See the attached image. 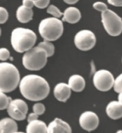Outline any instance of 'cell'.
Instances as JSON below:
<instances>
[{
  "instance_id": "15",
  "label": "cell",
  "mask_w": 122,
  "mask_h": 133,
  "mask_svg": "<svg viewBox=\"0 0 122 133\" xmlns=\"http://www.w3.org/2000/svg\"><path fill=\"white\" fill-rule=\"evenodd\" d=\"M0 132L15 133L18 132V126L15 119L13 118H3L0 121Z\"/></svg>"
},
{
  "instance_id": "33",
  "label": "cell",
  "mask_w": 122,
  "mask_h": 133,
  "mask_svg": "<svg viewBox=\"0 0 122 133\" xmlns=\"http://www.w3.org/2000/svg\"><path fill=\"white\" fill-rule=\"evenodd\" d=\"M33 1H34V2H36V1H38V0H33Z\"/></svg>"
},
{
  "instance_id": "11",
  "label": "cell",
  "mask_w": 122,
  "mask_h": 133,
  "mask_svg": "<svg viewBox=\"0 0 122 133\" xmlns=\"http://www.w3.org/2000/svg\"><path fill=\"white\" fill-rule=\"evenodd\" d=\"M47 132L49 133H71V128L66 122L59 118H55L48 125Z\"/></svg>"
},
{
  "instance_id": "4",
  "label": "cell",
  "mask_w": 122,
  "mask_h": 133,
  "mask_svg": "<svg viewBox=\"0 0 122 133\" xmlns=\"http://www.w3.org/2000/svg\"><path fill=\"white\" fill-rule=\"evenodd\" d=\"M48 57L45 49L39 46H34L24 55L22 64L26 70L38 71L46 66Z\"/></svg>"
},
{
  "instance_id": "19",
  "label": "cell",
  "mask_w": 122,
  "mask_h": 133,
  "mask_svg": "<svg viewBox=\"0 0 122 133\" xmlns=\"http://www.w3.org/2000/svg\"><path fill=\"white\" fill-rule=\"evenodd\" d=\"M40 47H42L43 49H44L47 52V55H48V57H52L54 55V46L50 41H47L44 40V42H40L39 44V45Z\"/></svg>"
},
{
  "instance_id": "31",
  "label": "cell",
  "mask_w": 122,
  "mask_h": 133,
  "mask_svg": "<svg viewBox=\"0 0 122 133\" xmlns=\"http://www.w3.org/2000/svg\"><path fill=\"white\" fill-rule=\"evenodd\" d=\"M63 1L68 4H74L78 2V0H63Z\"/></svg>"
},
{
  "instance_id": "12",
  "label": "cell",
  "mask_w": 122,
  "mask_h": 133,
  "mask_svg": "<svg viewBox=\"0 0 122 133\" xmlns=\"http://www.w3.org/2000/svg\"><path fill=\"white\" fill-rule=\"evenodd\" d=\"M71 92V89L69 84L66 83H59L54 89V95L55 98L59 102H66L69 98Z\"/></svg>"
},
{
  "instance_id": "5",
  "label": "cell",
  "mask_w": 122,
  "mask_h": 133,
  "mask_svg": "<svg viewBox=\"0 0 122 133\" xmlns=\"http://www.w3.org/2000/svg\"><path fill=\"white\" fill-rule=\"evenodd\" d=\"M64 32L62 21L56 17H49L41 21L39 32L44 40L54 42L61 37Z\"/></svg>"
},
{
  "instance_id": "30",
  "label": "cell",
  "mask_w": 122,
  "mask_h": 133,
  "mask_svg": "<svg viewBox=\"0 0 122 133\" xmlns=\"http://www.w3.org/2000/svg\"><path fill=\"white\" fill-rule=\"evenodd\" d=\"M39 116V115H37V113H30L29 115V116H28V117H27V121H28V122H30L34 121L35 119H37Z\"/></svg>"
},
{
  "instance_id": "9",
  "label": "cell",
  "mask_w": 122,
  "mask_h": 133,
  "mask_svg": "<svg viewBox=\"0 0 122 133\" xmlns=\"http://www.w3.org/2000/svg\"><path fill=\"white\" fill-rule=\"evenodd\" d=\"M27 112V104L24 100L20 99L12 100L7 107V113L10 116V117L17 121H21L25 119Z\"/></svg>"
},
{
  "instance_id": "13",
  "label": "cell",
  "mask_w": 122,
  "mask_h": 133,
  "mask_svg": "<svg viewBox=\"0 0 122 133\" xmlns=\"http://www.w3.org/2000/svg\"><path fill=\"white\" fill-rule=\"evenodd\" d=\"M106 112L111 119H119L122 117V104L120 102L111 101L106 106Z\"/></svg>"
},
{
  "instance_id": "10",
  "label": "cell",
  "mask_w": 122,
  "mask_h": 133,
  "mask_svg": "<svg viewBox=\"0 0 122 133\" xmlns=\"http://www.w3.org/2000/svg\"><path fill=\"white\" fill-rule=\"evenodd\" d=\"M99 117L96 113L91 111L83 112L79 117V124L82 129L91 132L96 130L99 126Z\"/></svg>"
},
{
  "instance_id": "14",
  "label": "cell",
  "mask_w": 122,
  "mask_h": 133,
  "mask_svg": "<svg viewBox=\"0 0 122 133\" xmlns=\"http://www.w3.org/2000/svg\"><path fill=\"white\" fill-rule=\"evenodd\" d=\"M81 15L77 8L70 6L65 9L63 15L62 21L69 24H76L81 19Z\"/></svg>"
},
{
  "instance_id": "26",
  "label": "cell",
  "mask_w": 122,
  "mask_h": 133,
  "mask_svg": "<svg viewBox=\"0 0 122 133\" xmlns=\"http://www.w3.org/2000/svg\"><path fill=\"white\" fill-rule=\"evenodd\" d=\"M50 0H38L34 2L35 6L39 9H44L49 4Z\"/></svg>"
},
{
  "instance_id": "32",
  "label": "cell",
  "mask_w": 122,
  "mask_h": 133,
  "mask_svg": "<svg viewBox=\"0 0 122 133\" xmlns=\"http://www.w3.org/2000/svg\"><path fill=\"white\" fill-rule=\"evenodd\" d=\"M118 100H119L122 104V92L119 94V97H118Z\"/></svg>"
},
{
  "instance_id": "6",
  "label": "cell",
  "mask_w": 122,
  "mask_h": 133,
  "mask_svg": "<svg viewBox=\"0 0 122 133\" xmlns=\"http://www.w3.org/2000/svg\"><path fill=\"white\" fill-rule=\"evenodd\" d=\"M102 22L105 30L112 37H117L122 32V19L111 9L102 12Z\"/></svg>"
},
{
  "instance_id": "24",
  "label": "cell",
  "mask_w": 122,
  "mask_h": 133,
  "mask_svg": "<svg viewBox=\"0 0 122 133\" xmlns=\"http://www.w3.org/2000/svg\"><path fill=\"white\" fill-rule=\"evenodd\" d=\"M93 7L94 9L101 12H105L106 10L108 9L107 5L104 2H96L95 3H94Z\"/></svg>"
},
{
  "instance_id": "29",
  "label": "cell",
  "mask_w": 122,
  "mask_h": 133,
  "mask_svg": "<svg viewBox=\"0 0 122 133\" xmlns=\"http://www.w3.org/2000/svg\"><path fill=\"white\" fill-rule=\"evenodd\" d=\"M108 3L115 6H122V0H107Z\"/></svg>"
},
{
  "instance_id": "23",
  "label": "cell",
  "mask_w": 122,
  "mask_h": 133,
  "mask_svg": "<svg viewBox=\"0 0 122 133\" xmlns=\"http://www.w3.org/2000/svg\"><path fill=\"white\" fill-rule=\"evenodd\" d=\"M33 111L39 115H41L45 112V106L42 103H36L33 105Z\"/></svg>"
},
{
  "instance_id": "28",
  "label": "cell",
  "mask_w": 122,
  "mask_h": 133,
  "mask_svg": "<svg viewBox=\"0 0 122 133\" xmlns=\"http://www.w3.org/2000/svg\"><path fill=\"white\" fill-rule=\"evenodd\" d=\"M22 5H24L26 7L31 8L32 9L33 6H34V1L33 0H23L22 1Z\"/></svg>"
},
{
  "instance_id": "3",
  "label": "cell",
  "mask_w": 122,
  "mask_h": 133,
  "mask_svg": "<svg viewBox=\"0 0 122 133\" xmlns=\"http://www.w3.org/2000/svg\"><path fill=\"white\" fill-rule=\"evenodd\" d=\"M20 75L16 66L9 62L0 63V92H11L19 85Z\"/></svg>"
},
{
  "instance_id": "27",
  "label": "cell",
  "mask_w": 122,
  "mask_h": 133,
  "mask_svg": "<svg viewBox=\"0 0 122 133\" xmlns=\"http://www.w3.org/2000/svg\"><path fill=\"white\" fill-rule=\"evenodd\" d=\"M10 57L9 51L6 48H2L0 49V59L1 61H6Z\"/></svg>"
},
{
  "instance_id": "22",
  "label": "cell",
  "mask_w": 122,
  "mask_h": 133,
  "mask_svg": "<svg viewBox=\"0 0 122 133\" xmlns=\"http://www.w3.org/2000/svg\"><path fill=\"white\" fill-rule=\"evenodd\" d=\"M113 90L116 93L122 92V73L120 74L115 79L113 84Z\"/></svg>"
},
{
  "instance_id": "7",
  "label": "cell",
  "mask_w": 122,
  "mask_h": 133,
  "mask_svg": "<svg viewBox=\"0 0 122 133\" xmlns=\"http://www.w3.org/2000/svg\"><path fill=\"white\" fill-rule=\"evenodd\" d=\"M115 79L108 70H101L95 72L93 77L94 87L101 92H107L113 87Z\"/></svg>"
},
{
  "instance_id": "2",
  "label": "cell",
  "mask_w": 122,
  "mask_h": 133,
  "mask_svg": "<svg viewBox=\"0 0 122 133\" xmlns=\"http://www.w3.org/2000/svg\"><path fill=\"white\" fill-rule=\"evenodd\" d=\"M37 35L32 30L23 27L15 28L11 35V44L16 52L23 53L34 47Z\"/></svg>"
},
{
  "instance_id": "17",
  "label": "cell",
  "mask_w": 122,
  "mask_h": 133,
  "mask_svg": "<svg viewBox=\"0 0 122 133\" xmlns=\"http://www.w3.org/2000/svg\"><path fill=\"white\" fill-rule=\"evenodd\" d=\"M33 10L31 8L26 7L24 5L20 6L17 10L16 17L17 20L21 23H27L33 18Z\"/></svg>"
},
{
  "instance_id": "21",
  "label": "cell",
  "mask_w": 122,
  "mask_h": 133,
  "mask_svg": "<svg viewBox=\"0 0 122 133\" xmlns=\"http://www.w3.org/2000/svg\"><path fill=\"white\" fill-rule=\"evenodd\" d=\"M47 12L48 14H50V15H52V16H54V17L56 18L61 17V16L64 15V13L61 12V11H60L56 6H54V5H53V4L49 5V6H48Z\"/></svg>"
},
{
  "instance_id": "25",
  "label": "cell",
  "mask_w": 122,
  "mask_h": 133,
  "mask_svg": "<svg viewBox=\"0 0 122 133\" xmlns=\"http://www.w3.org/2000/svg\"><path fill=\"white\" fill-rule=\"evenodd\" d=\"M9 17L8 12L4 7H0V24H4L6 22Z\"/></svg>"
},
{
  "instance_id": "1",
  "label": "cell",
  "mask_w": 122,
  "mask_h": 133,
  "mask_svg": "<svg viewBox=\"0 0 122 133\" xmlns=\"http://www.w3.org/2000/svg\"><path fill=\"white\" fill-rule=\"evenodd\" d=\"M19 90L24 98L37 102L47 98L50 92L49 83L42 77L29 75L21 79Z\"/></svg>"
},
{
  "instance_id": "8",
  "label": "cell",
  "mask_w": 122,
  "mask_h": 133,
  "mask_svg": "<svg viewBox=\"0 0 122 133\" xmlns=\"http://www.w3.org/2000/svg\"><path fill=\"white\" fill-rule=\"evenodd\" d=\"M96 37L90 30L84 29L76 34L74 44L81 51H89L96 44Z\"/></svg>"
},
{
  "instance_id": "16",
  "label": "cell",
  "mask_w": 122,
  "mask_h": 133,
  "mask_svg": "<svg viewBox=\"0 0 122 133\" xmlns=\"http://www.w3.org/2000/svg\"><path fill=\"white\" fill-rule=\"evenodd\" d=\"M69 85L74 92H80L85 88L86 82L84 77L78 75H74L69 79Z\"/></svg>"
},
{
  "instance_id": "20",
  "label": "cell",
  "mask_w": 122,
  "mask_h": 133,
  "mask_svg": "<svg viewBox=\"0 0 122 133\" xmlns=\"http://www.w3.org/2000/svg\"><path fill=\"white\" fill-rule=\"evenodd\" d=\"M12 100L11 97L6 95V93L0 92V110H4L7 109Z\"/></svg>"
},
{
  "instance_id": "18",
  "label": "cell",
  "mask_w": 122,
  "mask_h": 133,
  "mask_svg": "<svg viewBox=\"0 0 122 133\" xmlns=\"http://www.w3.org/2000/svg\"><path fill=\"white\" fill-rule=\"evenodd\" d=\"M48 130V126L45 122L39 119L29 122L26 126V131L27 133H46Z\"/></svg>"
}]
</instances>
